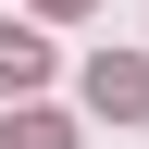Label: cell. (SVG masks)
Wrapping results in <instances>:
<instances>
[{"label":"cell","instance_id":"cell-1","mask_svg":"<svg viewBox=\"0 0 149 149\" xmlns=\"http://www.w3.org/2000/svg\"><path fill=\"white\" fill-rule=\"evenodd\" d=\"M87 100L100 112H149V62H112L100 50V62H87Z\"/></svg>","mask_w":149,"mask_h":149},{"label":"cell","instance_id":"cell-2","mask_svg":"<svg viewBox=\"0 0 149 149\" xmlns=\"http://www.w3.org/2000/svg\"><path fill=\"white\" fill-rule=\"evenodd\" d=\"M50 74V50H37V25H0V87H37Z\"/></svg>","mask_w":149,"mask_h":149},{"label":"cell","instance_id":"cell-3","mask_svg":"<svg viewBox=\"0 0 149 149\" xmlns=\"http://www.w3.org/2000/svg\"><path fill=\"white\" fill-rule=\"evenodd\" d=\"M0 149H74V137L50 124V112H13V137H0Z\"/></svg>","mask_w":149,"mask_h":149},{"label":"cell","instance_id":"cell-4","mask_svg":"<svg viewBox=\"0 0 149 149\" xmlns=\"http://www.w3.org/2000/svg\"><path fill=\"white\" fill-rule=\"evenodd\" d=\"M50 13H74V0H50Z\"/></svg>","mask_w":149,"mask_h":149}]
</instances>
